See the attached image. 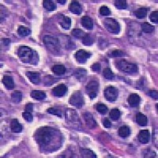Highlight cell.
Returning a JSON list of instances; mask_svg holds the SVG:
<instances>
[{
	"label": "cell",
	"instance_id": "6da1fadb",
	"mask_svg": "<svg viewBox=\"0 0 158 158\" xmlns=\"http://www.w3.org/2000/svg\"><path fill=\"white\" fill-rule=\"evenodd\" d=\"M55 136V130L49 127H44L36 130L35 139L40 146L45 147L51 143Z\"/></svg>",
	"mask_w": 158,
	"mask_h": 158
},
{
	"label": "cell",
	"instance_id": "7a4b0ae2",
	"mask_svg": "<svg viewBox=\"0 0 158 158\" xmlns=\"http://www.w3.org/2000/svg\"><path fill=\"white\" fill-rule=\"evenodd\" d=\"M17 55L23 63L35 64L38 62V55L36 52L27 46H21L17 51Z\"/></svg>",
	"mask_w": 158,
	"mask_h": 158
},
{
	"label": "cell",
	"instance_id": "3957f363",
	"mask_svg": "<svg viewBox=\"0 0 158 158\" xmlns=\"http://www.w3.org/2000/svg\"><path fill=\"white\" fill-rule=\"evenodd\" d=\"M44 44L46 48L52 53H59L60 50L59 41L56 37L51 36H46L44 38Z\"/></svg>",
	"mask_w": 158,
	"mask_h": 158
},
{
	"label": "cell",
	"instance_id": "277c9868",
	"mask_svg": "<svg viewBox=\"0 0 158 158\" xmlns=\"http://www.w3.org/2000/svg\"><path fill=\"white\" fill-rule=\"evenodd\" d=\"M119 69L123 72L128 73V74H134L138 71V66L134 63H129V62L122 59L117 63Z\"/></svg>",
	"mask_w": 158,
	"mask_h": 158
},
{
	"label": "cell",
	"instance_id": "5b68a950",
	"mask_svg": "<svg viewBox=\"0 0 158 158\" xmlns=\"http://www.w3.org/2000/svg\"><path fill=\"white\" fill-rule=\"evenodd\" d=\"M104 25L106 28V29L111 33L117 34L120 31V25L119 22L114 18H106L104 21Z\"/></svg>",
	"mask_w": 158,
	"mask_h": 158
},
{
	"label": "cell",
	"instance_id": "8992f818",
	"mask_svg": "<svg viewBox=\"0 0 158 158\" xmlns=\"http://www.w3.org/2000/svg\"><path fill=\"white\" fill-rule=\"evenodd\" d=\"M69 102H70V104L72 106L76 107L77 108H81L83 106V105H84L83 95H82L80 91H76L74 94L71 95Z\"/></svg>",
	"mask_w": 158,
	"mask_h": 158
},
{
	"label": "cell",
	"instance_id": "52a82bcc",
	"mask_svg": "<svg viewBox=\"0 0 158 158\" xmlns=\"http://www.w3.org/2000/svg\"><path fill=\"white\" fill-rule=\"evenodd\" d=\"M86 93L91 99H94L97 95L99 90V83L97 81H91L87 84L86 87Z\"/></svg>",
	"mask_w": 158,
	"mask_h": 158
},
{
	"label": "cell",
	"instance_id": "ba28073f",
	"mask_svg": "<svg viewBox=\"0 0 158 158\" xmlns=\"http://www.w3.org/2000/svg\"><path fill=\"white\" fill-rule=\"evenodd\" d=\"M104 95L106 100L110 102H114L117 100L119 95L118 90L116 88L112 87V86H109V87L106 88L104 92Z\"/></svg>",
	"mask_w": 158,
	"mask_h": 158
},
{
	"label": "cell",
	"instance_id": "9c48e42d",
	"mask_svg": "<svg viewBox=\"0 0 158 158\" xmlns=\"http://www.w3.org/2000/svg\"><path fill=\"white\" fill-rule=\"evenodd\" d=\"M91 56V53L89 52H86L85 50H79L75 54V59L77 62L79 63H86L88 59Z\"/></svg>",
	"mask_w": 158,
	"mask_h": 158
},
{
	"label": "cell",
	"instance_id": "30bf717a",
	"mask_svg": "<svg viewBox=\"0 0 158 158\" xmlns=\"http://www.w3.org/2000/svg\"><path fill=\"white\" fill-rule=\"evenodd\" d=\"M67 87L64 84H60L52 89V95L55 97H63L67 94Z\"/></svg>",
	"mask_w": 158,
	"mask_h": 158
},
{
	"label": "cell",
	"instance_id": "8fae6325",
	"mask_svg": "<svg viewBox=\"0 0 158 158\" xmlns=\"http://www.w3.org/2000/svg\"><path fill=\"white\" fill-rule=\"evenodd\" d=\"M83 117H84V119L86 121V123L90 129H93V128H95L97 127V122L94 119L93 115L90 114L89 112H86L83 114Z\"/></svg>",
	"mask_w": 158,
	"mask_h": 158
},
{
	"label": "cell",
	"instance_id": "7c38bea8",
	"mask_svg": "<svg viewBox=\"0 0 158 158\" xmlns=\"http://www.w3.org/2000/svg\"><path fill=\"white\" fill-rule=\"evenodd\" d=\"M138 138L140 142L142 144H146L150 139V133L149 131V130H142L139 132Z\"/></svg>",
	"mask_w": 158,
	"mask_h": 158
},
{
	"label": "cell",
	"instance_id": "4fadbf2b",
	"mask_svg": "<svg viewBox=\"0 0 158 158\" xmlns=\"http://www.w3.org/2000/svg\"><path fill=\"white\" fill-rule=\"evenodd\" d=\"M141 101V98L137 94H132L128 97V104L132 108H136L138 106Z\"/></svg>",
	"mask_w": 158,
	"mask_h": 158
},
{
	"label": "cell",
	"instance_id": "5bb4252c",
	"mask_svg": "<svg viewBox=\"0 0 158 158\" xmlns=\"http://www.w3.org/2000/svg\"><path fill=\"white\" fill-rule=\"evenodd\" d=\"M69 10L74 14H81L82 12V6H81L80 3L77 1H72L71 2L69 6Z\"/></svg>",
	"mask_w": 158,
	"mask_h": 158
},
{
	"label": "cell",
	"instance_id": "9a60e30c",
	"mask_svg": "<svg viewBox=\"0 0 158 158\" xmlns=\"http://www.w3.org/2000/svg\"><path fill=\"white\" fill-rule=\"evenodd\" d=\"M2 83L5 86V87L9 90H13L14 88V82H13V79L11 76H9V75H5L2 78Z\"/></svg>",
	"mask_w": 158,
	"mask_h": 158
},
{
	"label": "cell",
	"instance_id": "2e32d148",
	"mask_svg": "<svg viewBox=\"0 0 158 158\" xmlns=\"http://www.w3.org/2000/svg\"><path fill=\"white\" fill-rule=\"evenodd\" d=\"M81 22H82V26L86 28V29L92 30L94 29V22H93L91 17H88V16H84L81 20Z\"/></svg>",
	"mask_w": 158,
	"mask_h": 158
},
{
	"label": "cell",
	"instance_id": "e0dca14e",
	"mask_svg": "<svg viewBox=\"0 0 158 158\" xmlns=\"http://www.w3.org/2000/svg\"><path fill=\"white\" fill-rule=\"evenodd\" d=\"M26 76L29 78V81H30L33 84H38L40 81V73L38 72H32V71H29V72H26Z\"/></svg>",
	"mask_w": 158,
	"mask_h": 158
},
{
	"label": "cell",
	"instance_id": "ac0fdd59",
	"mask_svg": "<svg viewBox=\"0 0 158 158\" xmlns=\"http://www.w3.org/2000/svg\"><path fill=\"white\" fill-rule=\"evenodd\" d=\"M10 129H11L12 132H13V133H20V132L22 131L23 127L18 122V120L16 119H12L11 123H10Z\"/></svg>",
	"mask_w": 158,
	"mask_h": 158
},
{
	"label": "cell",
	"instance_id": "d6986e66",
	"mask_svg": "<svg viewBox=\"0 0 158 158\" xmlns=\"http://www.w3.org/2000/svg\"><path fill=\"white\" fill-rule=\"evenodd\" d=\"M59 25H61V27L63 29L68 30L71 26V19L68 17L61 15V19L59 21Z\"/></svg>",
	"mask_w": 158,
	"mask_h": 158
},
{
	"label": "cell",
	"instance_id": "ffe728a7",
	"mask_svg": "<svg viewBox=\"0 0 158 158\" xmlns=\"http://www.w3.org/2000/svg\"><path fill=\"white\" fill-rule=\"evenodd\" d=\"M136 122L138 123L139 126L145 127L147 125V117L143 115L142 113H138L135 116Z\"/></svg>",
	"mask_w": 158,
	"mask_h": 158
},
{
	"label": "cell",
	"instance_id": "44dd1931",
	"mask_svg": "<svg viewBox=\"0 0 158 158\" xmlns=\"http://www.w3.org/2000/svg\"><path fill=\"white\" fill-rule=\"evenodd\" d=\"M31 97L35 100L41 101V100H44L45 98L46 94L44 92L40 91V90H33L31 93Z\"/></svg>",
	"mask_w": 158,
	"mask_h": 158
},
{
	"label": "cell",
	"instance_id": "7402d4cb",
	"mask_svg": "<svg viewBox=\"0 0 158 158\" xmlns=\"http://www.w3.org/2000/svg\"><path fill=\"white\" fill-rule=\"evenodd\" d=\"M131 130L128 126H123L119 129V135L121 138H127L130 134Z\"/></svg>",
	"mask_w": 158,
	"mask_h": 158
},
{
	"label": "cell",
	"instance_id": "603a6c76",
	"mask_svg": "<svg viewBox=\"0 0 158 158\" xmlns=\"http://www.w3.org/2000/svg\"><path fill=\"white\" fill-rule=\"evenodd\" d=\"M43 6L48 11H53V10H55V9H56L55 3L52 2V1H51V0H44V1H43Z\"/></svg>",
	"mask_w": 158,
	"mask_h": 158
},
{
	"label": "cell",
	"instance_id": "cb8c5ba5",
	"mask_svg": "<svg viewBox=\"0 0 158 158\" xmlns=\"http://www.w3.org/2000/svg\"><path fill=\"white\" fill-rule=\"evenodd\" d=\"M52 71L54 74L57 75H62L66 72V68L63 65H55L52 67Z\"/></svg>",
	"mask_w": 158,
	"mask_h": 158
},
{
	"label": "cell",
	"instance_id": "d4e9b609",
	"mask_svg": "<svg viewBox=\"0 0 158 158\" xmlns=\"http://www.w3.org/2000/svg\"><path fill=\"white\" fill-rule=\"evenodd\" d=\"M141 30L143 31L145 33H151L154 31V26L152 25H150L149 23L148 22H144L141 24Z\"/></svg>",
	"mask_w": 158,
	"mask_h": 158
},
{
	"label": "cell",
	"instance_id": "484cf974",
	"mask_svg": "<svg viewBox=\"0 0 158 158\" xmlns=\"http://www.w3.org/2000/svg\"><path fill=\"white\" fill-rule=\"evenodd\" d=\"M17 33L21 36H29V35L31 34V30L29 28H27V27L21 25V26L18 27V29H17Z\"/></svg>",
	"mask_w": 158,
	"mask_h": 158
},
{
	"label": "cell",
	"instance_id": "4316f807",
	"mask_svg": "<svg viewBox=\"0 0 158 158\" xmlns=\"http://www.w3.org/2000/svg\"><path fill=\"white\" fill-rule=\"evenodd\" d=\"M147 12L148 10L146 8H139L136 11H134V15L138 17V18H144L147 16Z\"/></svg>",
	"mask_w": 158,
	"mask_h": 158
},
{
	"label": "cell",
	"instance_id": "83f0119b",
	"mask_svg": "<svg viewBox=\"0 0 158 158\" xmlns=\"http://www.w3.org/2000/svg\"><path fill=\"white\" fill-rule=\"evenodd\" d=\"M71 34H72L73 36L75 37V38L81 39V40H82L83 37L86 36V33L85 32H83V31L80 29H73L72 32H71Z\"/></svg>",
	"mask_w": 158,
	"mask_h": 158
},
{
	"label": "cell",
	"instance_id": "f1b7e54d",
	"mask_svg": "<svg viewBox=\"0 0 158 158\" xmlns=\"http://www.w3.org/2000/svg\"><path fill=\"white\" fill-rule=\"evenodd\" d=\"M74 75L78 81H82L86 76V71L84 69H78L74 72Z\"/></svg>",
	"mask_w": 158,
	"mask_h": 158
},
{
	"label": "cell",
	"instance_id": "f546056e",
	"mask_svg": "<svg viewBox=\"0 0 158 158\" xmlns=\"http://www.w3.org/2000/svg\"><path fill=\"white\" fill-rule=\"evenodd\" d=\"M22 99V94L20 91H15L11 95V100L13 103H19Z\"/></svg>",
	"mask_w": 158,
	"mask_h": 158
},
{
	"label": "cell",
	"instance_id": "4dcf8cb0",
	"mask_svg": "<svg viewBox=\"0 0 158 158\" xmlns=\"http://www.w3.org/2000/svg\"><path fill=\"white\" fill-rule=\"evenodd\" d=\"M81 154H82L83 157H97L95 153L93 151L90 150V149H82V150H81Z\"/></svg>",
	"mask_w": 158,
	"mask_h": 158
},
{
	"label": "cell",
	"instance_id": "1f68e13d",
	"mask_svg": "<svg viewBox=\"0 0 158 158\" xmlns=\"http://www.w3.org/2000/svg\"><path fill=\"white\" fill-rule=\"evenodd\" d=\"M121 113H120L119 110L117 108H114L112 110H111L110 113H109V116L110 118L113 120H118L119 119Z\"/></svg>",
	"mask_w": 158,
	"mask_h": 158
},
{
	"label": "cell",
	"instance_id": "d6a6232c",
	"mask_svg": "<svg viewBox=\"0 0 158 158\" xmlns=\"http://www.w3.org/2000/svg\"><path fill=\"white\" fill-rule=\"evenodd\" d=\"M103 75L107 80H112L113 78H114V74L112 71V70L109 68H105L104 70Z\"/></svg>",
	"mask_w": 158,
	"mask_h": 158
},
{
	"label": "cell",
	"instance_id": "836d02e7",
	"mask_svg": "<svg viewBox=\"0 0 158 158\" xmlns=\"http://www.w3.org/2000/svg\"><path fill=\"white\" fill-rule=\"evenodd\" d=\"M115 6L119 10H124L127 7V3L125 0H117L115 2Z\"/></svg>",
	"mask_w": 158,
	"mask_h": 158
},
{
	"label": "cell",
	"instance_id": "e575fe53",
	"mask_svg": "<svg viewBox=\"0 0 158 158\" xmlns=\"http://www.w3.org/2000/svg\"><path fill=\"white\" fill-rule=\"evenodd\" d=\"M82 44L86 46H90L94 44V40H93V39H92L91 36H90V34H87V33H86V36L83 37V39H82Z\"/></svg>",
	"mask_w": 158,
	"mask_h": 158
},
{
	"label": "cell",
	"instance_id": "d590c367",
	"mask_svg": "<svg viewBox=\"0 0 158 158\" xmlns=\"http://www.w3.org/2000/svg\"><path fill=\"white\" fill-rule=\"evenodd\" d=\"M97 111L99 113H101V115H105L108 112V108L104 104H98L97 105Z\"/></svg>",
	"mask_w": 158,
	"mask_h": 158
},
{
	"label": "cell",
	"instance_id": "8d00e7d4",
	"mask_svg": "<svg viewBox=\"0 0 158 158\" xmlns=\"http://www.w3.org/2000/svg\"><path fill=\"white\" fill-rule=\"evenodd\" d=\"M47 112H48V113H50V114L59 116V118H61L62 117V112L61 110H59V109L55 108H48V110H47Z\"/></svg>",
	"mask_w": 158,
	"mask_h": 158
},
{
	"label": "cell",
	"instance_id": "74e56055",
	"mask_svg": "<svg viewBox=\"0 0 158 158\" xmlns=\"http://www.w3.org/2000/svg\"><path fill=\"white\" fill-rule=\"evenodd\" d=\"M100 13L103 16H108L111 13L109 8L106 6H102L100 8Z\"/></svg>",
	"mask_w": 158,
	"mask_h": 158
},
{
	"label": "cell",
	"instance_id": "f35d334b",
	"mask_svg": "<svg viewBox=\"0 0 158 158\" xmlns=\"http://www.w3.org/2000/svg\"><path fill=\"white\" fill-rule=\"evenodd\" d=\"M23 118L26 120L27 122H32V119H33V117H32V115L31 112H24L22 113Z\"/></svg>",
	"mask_w": 158,
	"mask_h": 158
},
{
	"label": "cell",
	"instance_id": "ab89813d",
	"mask_svg": "<svg viewBox=\"0 0 158 158\" xmlns=\"http://www.w3.org/2000/svg\"><path fill=\"white\" fill-rule=\"evenodd\" d=\"M124 55H125V54L123 53V52L120 51V50H114L110 54V56H112V57H121V56H124Z\"/></svg>",
	"mask_w": 158,
	"mask_h": 158
},
{
	"label": "cell",
	"instance_id": "60d3db41",
	"mask_svg": "<svg viewBox=\"0 0 158 158\" xmlns=\"http://www.w3.org/2000/svg\"><path fill=\"white\" fill-rule=\"evenodd\" d=\"M150 20L152 22L157 24L158 23V11H153L150 14Z\"/></svg>",
	"mask_w": 158,
	"mask_h": 158
},
{
	"label": "cell",
	"instance_id": "b9f144b4",
	"mask_svg": "<svg viewBox=\"0 0 158 158\" xmlns=\"http://www.w3.org/2000/svg\"><path fill=\"white\" fill-rule=\"evenodd\" d=\"M91 69L94 71L98 72V71H101V64H100V63H95L91 67Z\"/></svg>",
	"mask_w": 158,
	"mask_h": 158
},
{
	"label": "cell",
	"instance_id": "7bdbcfd3",
	"mask_svg": "<svg viewBox=\"0 0 158 158\" xmlns=\"http://www.w3.org/2000/svg\"><path fill=\"white\" fill-rule=\"evenodd\" d=\"M32 111H33V105L31 103L27 104L25 105V112H32Z\"/></svg>",
	"mask_w": 158,
	"mask_h": 158
},
{
	"label": "cell",
	"instance_id": "ee69618b",
	"mask_svg": "<svg viewBox=\"0 0 158 158\" xmlns=\"http://www.w3.org/2000/svg\"><path fill=\"white\" fill-rule=\"evenodd\" d=\"M103 125L105 127L110 128L111 127H112V123H111V121L108 119H105L103 120Z\"/></svg>",
	"mask_w": 158,
	"mask_h": 158
},
{
	"label": "cell",
	"instance_id": "f6af8a7d",
	"mask_svg": "<svg viewBox=\"0 0 158 158\" xmlns=\"http://www.w3.org/2000/svg\"><path fill=\"white\" fill-rule=\"evenodd\" d=\"M149 96H150L152 99L156 100L157 99V92L156 90H151V91L149 92Z\"/></svg>",
	"mask_w": 158,
	"mask_h": 158
},
{
	"label": "cell",
	"instance_id": "bcb514c9",
	"mask_svg": "<svg viewBox=\"0 0 158 158\" xmlns=\"http://www.w3.org/2000/svg\"><path fill=\"white\" fill-rule=\"evenodd\" d=\"M10 40H9V39H2V43H3V44H5V45H8V44H10Z\"/></svg>",
	"mask_w": 158,
	"mask_h": 158
},
{
	"label": "cell",
	"instance_id": "7dc6e473",
	"mask_svg": "<svg viewBox=\"0 0 158 158\" xmlns=\"http://www.w3.org/2000/svg\"><path fill=\"white\" fill-rule=\"evenodd\" d=\"M58 2L61 4H65L66 3V0H58Z\"/></svg>",
	"mask_w": 158,
	"mask_h": 158
}]
</instances>
